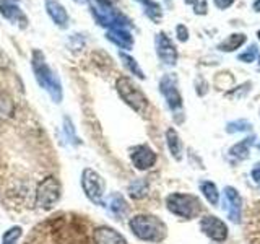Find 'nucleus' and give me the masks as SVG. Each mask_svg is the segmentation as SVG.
<instances>
[{"mask_svg":"<svg viewBox=\"0 0 260 244\" xmlns=\"http://www.w3.org/2000/svg\"><path fill=\"white\" fill-rule=\"evenodd\" d=\"M32 72H35L38 83L49 93V96L52 98V101L60 103L62 101V83L59 77L55 75V72L47 65L46 57L43 51H39V49L32 51Z\"/></svg>","mask_w":260,"mask_h":244,"instance_id":"obj_2","label":"nucleus"},{"mask_svg":"<svg viewBox=\"0 0 260 244\" xmlns=\"http://www.w3.org/2000/svg\"><path fill=\"white\" fill-rule=\"evenodd\" d=\"M166 143H168L171 157H173L176 161H181L182 160V142H181L179 134L176 132V129L169 127L166 130Z\"/></svg>","mask_w":260,"mask_h":244,"instance_id":"obj_18","label":"nucleus"},{"mask_svg":"<svg viewBox=\"0 0 260 244\" xmlns=\"http://www.w3.org/2000/svg\"><path fill=\"white\" fill-rule=\"evenodd\" d=\"M96 2H100V4H103V5H108V7H112L114 4L117 2V0H96Z\"/></svg>","mask_w":260,"mask_h":244,"instance_id":"obj_34","label":"nucleus"},{"mask_svg":"<svg viewBox=\"0 0 260 244\" xmlns=\"http://www.w3.org/2000/svg\"><path fill=\"white\" fill-rule=\"evenodd\" d=\"M62 197V184L55 176H46L36 186L35 203L41 210H51Z\"/></svg>","mask_w":260,"mask_h":244,"instance_id":"obj_4","label":"nucleus"},{"mask_svg":"<svg viewBox=\"0 0 260 244\" xmlns=\"http://www.w3.org/2000/svg\"><path fill=\"white\" fill-rule=\"evenodd\" d=\"M185 4H193V0H185Z\"/></svg>","mask_w":260,"mask_h":244,"instance_id":"obj_37","label":"nucleus"},{"mask_svg":"<svg viewBox=\"0 0 260 244\" xmlns=\"http://www.w3.org/2000/svg\"><path fill=\"white\" fill-rule=\"evenodd\" d=\"M81 189H83L85 197L94 203V205L104 207L106 203V181L104 177L94 171L93 168H85L81 171V179H80Z\"/></svg>","mask_w":260,"mask_h":244,"instance_id":"obj_5","label":"nucleus"},{"mask_svg":"<svg viewBox=\"0 0 260 244\" xmlns=\"http://www.w3.org/2000/svg\"><path fill=\"white\" fill-rule=\"evenodd\" d=\"M138 4L143 5V10H145V15L148 16V18L154 23H159L161 18H162V10L159 4H156L154 0H137Z\"/></svg>","mask_w":260,"mask_h":244,"instance_id":"obj_21","label":"nucleus"},{"mask_svg":"<svg viewBox=\"0 0 260 244\" xmlns=\"http://www.w3.org/2000/svg\"><path fill=\"white\" fill-rule=\"evenodd\" d=\"M73 127H75V126L72 124V120H70L69 117H63V132L67 134L69 140H70L72 143H81V142H80V138L77 137L75 129H73Z\"/></svg>","mask_w":260,"mask_h":244,"instance_id":"obj_27","label":"nucleus"},{"mask_svg":"<svg viewBox=\"0 0 260 244\" xmlns=\"http://www.w3.org/2000/svg\"><path fill=\"white\" fill-rule=\"evenodd\" d=\"M15 112V104L10 95L0 92V120H8Z\"/></svg>","mask_w":260,"mask_h":244,"instance_id":"obj_24","label":"nucleus"},{"mask_svg":"<svg viewBox=\"0 0 260 244\" xmlns=\"http://www.w3.org/2000/svg\"><path fill=\"white\" fill-rule=\"evenodd\" d=\"M252 177L255 179V182H260V163H257L254 169H252Z\"/></svg>","mask_w":260,"mask_h":244,"instance_id":"obj_33","label":"nucleus"},{"mask_svg":"<svg viewBox=\"0 0 260 244\" xmlns=\"http://www.w3.org/2000/svg\"><path fill=\"white\" fill-rule=\"evenodd\" d=\"M128 157H130V161H132V165L135 169L138 171H146L153 168L156 165V153L148 145H135L132 148L128 150Z\"/></svg>","mask_w":260,"mask_h":244,"instance_id":"obj_9","label":"nucleus"},{"mask_svg":"<svg viewBox=\"0 0 260 244\" xmlns=\"http://www.w3.org/2000/svg\"><path fill=\"white\" fill-rule=\"evenodd\" d=\"M148 192H150V182L146 181L145 177L134 179V181L128 184V189H127V194L134 200H142V199H145L146 195H148Z\"/></svg>","mask_w":260,"mask_h":244,"instance_id":"obj_19","label":"nucleus"},{"mask_svg":"<svg viewBox=\"0 0 260 244\" xmlns=\"http://www.w3.org/2000/svg\"><path fill=\"white\" fill-rule=\"evenodd\" d=\"M106 36H108V39L111 41V43H114L122 49H125V51L134 47V38L125 28H111Z\"/></svg>","mask_w":260,"mask_h":244,"instance_id":"obj_17","label":"nucleus"},{"mask_svg":"<svg viewBox=\"0 0 260 244\" xmlns=\"http://www.w3.org/2000/svg\"><path fill=\"white\" fill-rule=\"evenodd\" d=\"M75 2H78V4H86V0H75Z\"/></svg>","mask_w":260,"mask_h":244,"instance_id":"obj_36","label":"nucleus"},{"mask_svg":"<svg viewBox=\"0 0 260 244\" xmlns=\"http://www.w3.org/2000/svg\"><path fill=\"white\" fill-rule=\"evenodd\" d=\"M91 12L94 15V18L98 21V24H101V26H106V28H130L132 26V23L124 16L120 12H117L116 8L112 7H108V5H103L100 2H96L91 5Z\"/></svg>","mask_w":260,"mask_h":244,"instance_id":"obj_7","label":"nucleus"},{"mask_svg":"<svg viewBox=\"0 0 260 244\" xmlns=\"http://www.w3.org/2000/svg\"><path fill=\"white\" fill-rule=\"evenodd\" d=\"M224 208H226V214L228 218L231 220L234 223H241V211H242V199L239 192L234 189V187L228 186L224 187Z\"/></svg>","mask_w":260,"mask_h":244,"instance_id":"obj_12","label":"nucleus"},{"mask_svg":"<svg viewBox=\"0 0 260 244\" xmlns=\"http://www.w3.org/2000/svg\"><path fill=\"white\" fill-rule=\"evenodd\" d=\"M154 44H156V54L162 64L171 65V67L177 64V49L166 33H158L156 38H154Z\"/></svg>","mask_w":260,"mask_h":244,"instance_id":"obj_11","label":"nucleus"},{"mask_svg":"<svg viewBox=\"0 0 260 244\" xmlns=\"http://www.w3.org/2000/svg\"><path fill=\"white\" fill-rule=\"evenodd\" d=\"M46 4V10L49 16L52 18V21L60 28H67L69 26V15L65 12L63 5H60L57 0H44Z\"/></svg>","mask_w":260,"mask_h":244,"instance_id":"obj_16","label":"nucleus"},{"mask_svg":"<svg viewBox=\"0 0 260 244\" xmlns=\"http://www.w3.org/2000/svg\"><path fill=\"white\" fill-rule=\"evenodd\" d=\"M116 89L127 106H130L135 112L145 114L148 109V98L138 88L128 77H119L116 81Z\"/></svg>","mask_w":260,"mask_h":244,"instance_id":"obj_6","label":"nucleus"},{"mask_svg":"<svg viewBox=\"0 0 260 244\" xmlns=\"http://www.w3.org/2000/svg\"><path fill=\"white\" fill-rule=\"evenodd\" d=\"M250 129V122L247 120H236V122H230L226 127V130L230 134L233 132H244V130H249Z\"/></svg>","mask_w":260,"mask_h":244,"instance_id":"obj_28","label":"nucleus"},{"mask_svg":"<svg viewBox=\"0 0 260 244\" xmlns=\"http://www.w3.org/2000/svg\"><path fill=\"white\" fill-rule=\"evenodd\" d=\"M119 55H120V59H122V62H124L125 67L130 70V73H134V75L138 77L140 80H145V73H143V70L140 69V65H138V62L134 59V57H130V55L125 54L124 51H120Z\"/></svg>","mask_w":260,"mask_h":244,"instance_id":"obj_25","label":"nucleus"},{"mask_svg":"<svg viewBox=\"0 0 260 244\" xmlns=\"http://www.w3.org/2000/svg\"><path fill=\"white\" fill-rule=\"evenodd\" d=\"M159 92L165 96V100L169 106V109L174 114H181L182 111V96L179 93L177 80L173 73H168L159 81Z\"/></svg>","mask_w":260,"mask_h":244,"instance_id":"obj_8","label":"nucleus"},{"mask_svg":"<svg viewBox=\"0 0 260 244\" xmlns=\"http://www.w3.org/2000/svg\"><path fill=\"white\" fill-rule=\"evenodd\" d=\"M176 35H177V39L181 41V43H185V41L189 39V29H187L184 24H177V26H176Z\"/></svg>","mask_w":260,"mask_h":244,"instance_id":"obj_31","label":"nucleus"},{"mask_svg":"<svg viewBox=\"0 0 260 244\" xmlns=\"http://www.w3.org/2000/svg\"><path fill=\"white\" fill-rule=\"evenodd\" d=\"M0 13H2V16L8 21L18 24L21 29L28 26L26 15H24V12L13 2V0H0Z\"/></svg>","mask_w":260,"mask_h":244,"instance_id":"obj_14","label":"nucleus"},{"mask_svg":"<svg viewBox=\"0 0 260 244\" xmlns=\"http://www.w3.org/2000/svg\"><path fill=\"white\" fill-rule=\"evenodd\" d=\"M193 12L197 15H207L208 13V4L207 0H193Z\"/></svg>","mask_w":260,"mask_h":244,"instance_id":"obj_30","label":"nucleus"},{"mask_svg":"<svg viewBox=\"0 0 260 244\" xmlns=\"http://www.w3.org/2000/svg\"><path fill=\"white\" fill-rule=\"evenodd\" d=\"M200 191L203 195H205L208 203H211L213 207L219 205V192H218V187L215 186V182H211V181L200 182Z\"/></svg>","mask_w":260,"mask_h":244,"instance_id":"obj_23","label":"nucleus"},{"mask_svg":"<svg viewBox=\"0 0 260 244\" xmlns=\"http://www.w3.org/2000/svg\"><path fill=\"white\" fill-rule=\"evenodd\" d=\"M236 0H215V5L218 8H221V10H226V8H230Z\"/></svg>","mask_w":260,"mask_h":244,"instance_id":"obj_32","label":"nucleus"},{"mask_svg":"<svg viewBox=\"0 0 260 244\" xmlns=\"http://www.w3.org/2000/svg\"><path fill=\"white\" fill-rule=\"evenodd\" d=\"M258 54V49L255 44H252L247 51H244L242 54H239V60L241 62H246V64H250V62H254L255 60V57Z\"/></svg>","mask_w":260,"mask_h":244,"instance_id":"obj_29","label":"nucleus"},{"mask_svg":"<svg viewBox=\"0 0 260 244\" xmlns=\"http://www.w3.org/2000/svg\"><path fill=\"white\" fill-rule=\"evenodd\" d=\"M93 241L94 244H128L124 234L117 231L116 228L108 226V225H101L94 228Z\"/></svg>","mask_w":260,"mask_h":244,"instance_id":"obj_13","label":"nucleus"},{"mask_svg":"<svg viewBox=\"0 0 260 244\" xmlns=\"http://www.w3.org/2000/svg\"><path fill=\"white\" fill-rule=\"evenodd\" d=\"M247 41V36L242 35V33H234V35H230L223 43L218 44V49L223 52H233L236 49H239L244 43Z\"/></svg>","mask_w":260,"mask_h":244,"instance_id":"obj_20","label":"nucleus"},{"mask_svg":"<svg viewBox=\"0 0 260 244\" xmlns=\"http://www.w3.org/2000/svg\"><path fill=\"white\" fill-rule=\"evenodd\" d=\"M254 10L260 13V0H255V2H254Z\"/></svg>","mask_w":260,"mask_h":244,"instance_id":"obj_35","label":"nucleus"},{"mask_svg":"<svg viewBox=\"0 0 260 244\" xmlns=\"http://www.w3.org/2000/svg\"><path fill=\"white\" fill-rule=\"evenodd\" d=\"M166 208L179 218L193 220L200 215L202 203L199 197H195L192 194L173 192L166 197Z\"/></svg>","mask_w":260,"mask_h":244,"instance_id":"obj_3","label":"nucleus"},{"mask_svg":"<svg viewBox=\"0 0 260 244\" xmlns=\"http://www.w3.org/2000/svg\"><path fill=\"white\" fill-rule=\"evenodd\" d=\"M104 207L108 208L109 214L116 218V220H122L127 218L128 211H130V205L128 202L125 200V197L120 192H112L108 199H106Z\"/></svg>","mask_w":260,"mask_h":244,"instance_id":"obj_15","label":"nucleus"},{"mask_svg":"<svg viewBox=\"0 0 260 244\" xmlns=\"http://www.w3.org/2000/svg\"><path fill=\"white\" fill-rule=\"evenodd\" d=\"M258 65H260V55H258Z\"/></svg>","mask_w":260,"mask_h":244,"instance_id":"obj_39","label":"nucleus"},{"mask_svg":"<svg viewBox=\"0 0 260 244\" xmlns=\"http://www.w3.org/2000/svg\"><path fill=\"white\" fill-rule=\"evenodd\" d=\"M23 234V228L21 226H12L4 233V238H2V244H16L18 239L21 238Z\"/></svg>","mask_w":260,"mask_h":244,"instance_id":"obj_26","label":"nucleus"},{"mask_svg":"<svg viewBox=\"0 0 260 244\" xmlns=\"http://www.w3.org/2000/svg\"><path fill=\"white\" fill-rule=\"evenodd\" d=\"M258 150H260V145H258Z\"/></svg>","mask_w":260,"mask_h":244,"instance_id":"obj_40","label":"nucleus"},{"mask_svg":"<svg viewBox=\"0 0 260 244\" xmlns=\"http://www.w3.org/2000/svg\"><path fill=\"white\" fill-rule=\"evenodd\" d=\"M257 36H258V39H260V29L257 31Z\"/></svg>","mask_w":260,"mask_h":244,"instance_id":"obj_38","label":"nucleus"},{"mask_svg":"<svg viewBox=\"0 0 260 244\" xmlns=\"http://www.w3.org/2000/svg\"><path fill=\"white\" fill-rule=\"evenodd\" d=\"M252 143H254V137L244 138L242 142H239V143H236L234 146H231L230 155H231V157H234L236 160H246L249 157Z\"/></svg>","mask_w":260,"mask_h":244,"instance_id":"obj_22","label":"nucleus"},{"mask_svg":"<svg viewBox=\"0 0 260 244\" xmlns=\"http://www.w3.org/2000/svg\"><path fill=\"white\" fill-rule=\"evenodd\" d=\"M200 230L203 234H207L210 239L223 242L228 238V226L224 222L213 215H205L200 220Z\"/></svg>","mask_w":260,"mask_h":244,"instance_id":"obj_10","label":"nucleus"},{"mask_svg":"<svg viewBox=\"0 0 260 244\" xmlns=\"http://www.w3.org/2000/svg\"><path fill=\"white\" fill-rule=\"evenodd\" d=\"M128 228L135 238L145 242H161L168 236V226L156 215L140 214L128 220Z\"/></svg>","mask_w":260,"mask_h":244,"instance_id":"obj_1","label":"nucleus"}]
</instances>
